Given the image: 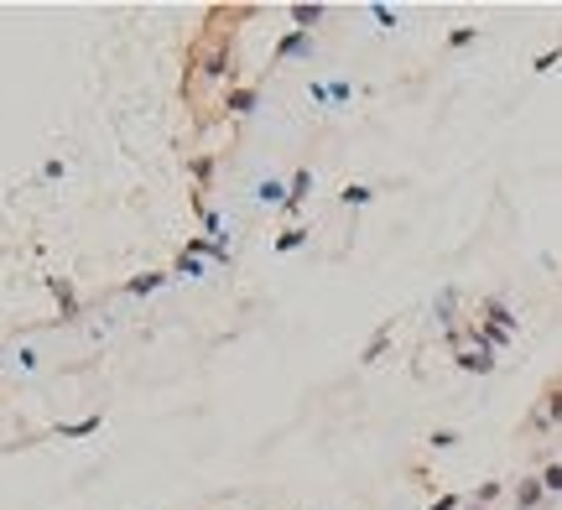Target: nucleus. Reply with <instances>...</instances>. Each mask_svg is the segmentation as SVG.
<instances>
[{
    "mask_svg": "<svg viewBox=\"0 0 562 510\" xmlns=\"http://www.w3.org/2000/svg\"><path fill=\"white\" fill-rule=\"evenodd\" d=\"M307 193H313V172L297 167V172H292V182H287V209H297Z\"/></svg>",
    "mask_w": 562,
    "mask_h": 510,
    "instance_id": "f257e3e1",
    "label": "nucleus"
},
{
    "mask_svg": "<svg viewBox=\"0 0 562 510\" xmlns=\"http://www.w3.org/2000/svg\"><path fill=\"white\" fill-rule=\"evenodd\" d=\"M458 365H463L468 375H489V370H494V354H489V349H463Z\"/></svg>",
    "mask_w": 562,
    "mask_h": 510,
    "instance_id": "f03ea898",
    "label": "nucleus"
},
{
    "mask_svg": "<svg viewBox=\"0 0 562 510\" xmlns=\"http://www.w3.org/2000/svg\"><path fill=\"white\" fill-rule=\"evenodd\" d=\"M542 479H520V485H516V510H537L542 505Z\"/></svg>",
    "mask_w": 562,
    "mask_h": 510,
    "instance_id": "7ed1b4c3",
    "label": "nucleus"
},
{
    "mask_svg": "<svg viewBox=\"0 0 562 510\" xmlns=\"http://www.w3.org/2000/svg\"><path fill=\"white\" fill-rule=\"evenodd\" d=\"M156 287H167V276H162V271H141V276H130V281H125L130 297H146V292H156Z\"/></svg>",
    "mask_w": 562,
    "mask_h": 510,
    "instance_id": "20e7f679",
    "label": "nucleus"
},
{
    "mask_svg": "<svg viewBox=\"0 0 562 510\" xmlns=\"http://www.w3.org/2000/svg\"><path fill=\"white\" fill-rule=\"evenodd\" d=\"M307 47H313V37H307L302 32V26H297V32H292V37H281V47H276V58H302V52Z\"/></svg>",
    "mask_w": 562,
    "mask_h": 510,
    "instance_id": "39448f33",
    "label": "nucleus"
},
{
    "mask_svg": "<svg viewBox=\"0 0 562 510\" xmlns=\"http://www.w3.org/2000/svg\"><path fill=\"white\" fill-rule=\"evenodd\" d=\"M542 401H547V406L537 411V427H547V422H562V385H552V391H547Z\"/></svg>",
    "mask_w": 562,
    "mask_h": 510,
    "instance_id": "423d86ee",
    "label": "nucleus"
},
{
    "mask_svg": "<svg viewBox=\"0 0 562 510\" xmlns=\"http://www.w3.org/2000/svg\"><path fill=\"white\" fill-rule=\"evenodd\" d=\"M349 94H354L349 84H313V99H318V104H344Z\"/></svg>",
    "mask_w": 562,
    "mask_h": 510,
    "instance_id": "0eeeda50",
    "label": "nucleus"
},
{
    "mask_svg": "<svg viewBox=\"0 0 562 510\" xmlns=\"http://www.w3.org/2000/svg\"><path fill=\"white\" fill-rule=\"evenodd\" d=\"M256 198H261V204H287V187H281L276 178H266V182L256 187Z\"/></svg>",
    "mask_w": 562,
    "mask_h": 510,
    "instance_id": "6e6552de",
    "label": "nucleus"
},
{
    "mask_svg": "<svg viewBox=\"0 0 562 510\" xmlns=\"http://www.w3.org/2000/svg\"><path fill=\"white\" fill-rule=\"evenodd\" d=\"M537 479H542V490H552V495H562V464H547V468H542Z\"/></svg>",
    "mask_w": 562,
    "mask_h": 510,
    "instance_id": "1a4fd4ad",
    "label": "nucleus"
},
{
    "mask_svg": "<svg viewBox=\"0 0 562 510\" xmlns=\"http://www.w3.org/2000/svg\"><path fill=\"white\" fill-rule=\"evenodd\" d=\"M370 198H375V193H370L365 182H349V187H344V204H349V209H359V204H370Z\"/></svg>",
    "mask_w": 562,
    "mask_h": 510,
    "instance_id": "9d476101",
    "label": "nucleus"
},
{
    "mask_svg": "<svg viewBox=\"0 0 562 510\" xmlns=\"http://www.w3.org/2000/svg\"><path fill=\"white\" fill-rule=\"evenodd\" d=\"M94 427H99V417H84V422H68V427H58L63 437H89Z\"/></svg>",
    "mask_w": 562,
    "mask_h": 510,
    "instance_id": "9b49d317",
    "label": "nucleus"
},
{
    "mask_svg": "<svg viewBox=\"0 0 562 510\" xmlns=\"http://www.w3.org/2000/svg\"><path fill=\"white\" fill-rule=\"evenodd\" d=\"M230 110L250 115V110H256V89H239V94H230Z\"/></svg>",
    "mask_w": 562,
    "mask_h": 510,
    "instance_id": "f8f14e48",
    "label": "nucleus"
},
{
    "mask_svg": "<svg viewBox=\"0 0 562 510\" xmlns=\"http://www.w3.org/2000/svg\"><path fill=\"white\" fill-rule=\"evenodd\" d=\"M323 16V6H292V21H302V32H307V21H318Z\"/></svg>",
    "mask_w": 562,
    "mask_h": 510,
    "instance_id": "ddd939ff",
    "label": "nucleus"
},
{
    "mask_svg": "<svg viewBox=\"0 0 562 510\" xmlns=\"http://www.w3.org/2000/svg\"><path fill=\"white\" fill-rule=\"evenodd\" d=\"M307 240V230H287V235H276V250H297Z\"/></svg>",
    "mask_w": 562,
    "mask_h": 510,
    "instance_id": "4468645a",
    "label": "nucleus"
},
{
    "mask_svg": "<svg viewBox=\"0 0 562 510\" xmlns=\"http://www.w3.org/2000/svg\"><path fill=\"white\" fill-rule=\"evenodd\" d=\"M385 344H391V328H380V333H375V339H370V349H365V365H370V359H375V354H380V349H385Z\"/></svg>",
    "mask_w": 562,
    "mask_h": 510,
    "instance_id": "2eb2a0df",
    "label": "nucleus"
},
{
    "mask_svg": "<svg viewBox=\"0 0 562 510\" xmlns=\"http://www.w3.org/2000/svg\"><path fill=\"white\" fill-rule=\"evenodd\" d=\"M474 37H479V32H474V26H458V32H453V37H448V47H468V42H474Z\"/></svg>",
    "mask_w": 562,
    "mask_h": 510,
    "instance_id": "dca6fc26",
    "label": "nucleus"
},
{
    "mask_svg": "<svg viewBox=\"0 0 562 510\" xmlns=\"http://www.w3.org/2000/svg\"><path fill=\"white\" fill-rule=\"evenodd\" d=\"M557 58H562V47H552V52H542V58H537V63H531V68H537V73H547V68H552V63H557Z\"/></svg>",
    "mask_w": 562,
    "mask_h": 510,
    "instance_id": "f3484780",
    "label": "nucleus"
},
{
    "mask_svg": "<svg viewBox=\"0 0 562 510\" xmlns=\"http://www.w3.org/2000/svg\"><path fill=\"white\" fill-rule=\"evenodd\" d=\"M453 442H458V433H448V427H437V433H432V448H453Z\"/></svg>",
    "mask_w": 562,
    "mask_h": 510,
    "instance_id": "a211bd4d",
    "label": "nucleus"
},
{
    "mask_svg": "<svg viewBox=\"0 0 562 510\" xmlns=\"http://www.w3.org/2000/svg\"><path fill=\"white\" fill-rule=\"evenodd\" d=\"M182 276H204V261H198V255H182Z\"/></svg>",
    "mask_w": 562,
    "mask_h": 510,
    "instance_id": "6ab92c4d",
    "label": "nucleus"
},
{
    "mask_svg": "<svg viewBox=\"0 0 562 510\" xmlns=\"http://www.w3.org/2000/svg\"><path fill=\"white\" fill-rule=\"evenodd\" d=\"M453 505H458V495H443V500H432L427 510H453Z\"/></svg>",
    "mask_w": 562,
    "mask_h": 510,
    "instance_id": "aec40b11",
    "label": "nucleus"
}]
</instances>
